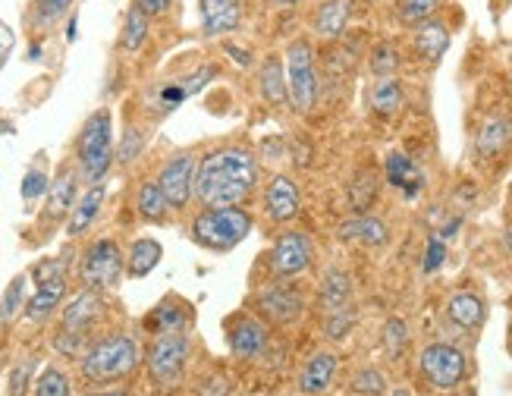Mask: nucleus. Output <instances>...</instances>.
Returning <instances> with one entry per match:
<instances>
[{"label":"nucleus","mask_w":512,"mask_h":396,"mask_svg":"<svg viewBox=\"0 0 512 396\" xmlns=\"http://www.w3.org/2000/svg\"><path fill=\"white\" fill-rule=\"evenodd\" d=\"M104 186L95 183V186H88L82 198H76V205L70 211V224H66V233L70 236H82L88 227L95 224V217L101 214V205H104Z\"/></svg>","instance_id":"nucleus-16"},{"label":"nucleus","mask_w":512,"mask_h":396,"mask_svg":"<svg viewBox=\"0 0 512 396\" xmlns=\"http://www.w3.org/2000/svg\"><path fill=\"white\" fill-rule=\"evenodd\" d=\"M252 230V214L242 208H205L192 220V239L202 249L230 252Z\"/></svg>","instance_id":"nucleus-4"},{"label":"nucleus","mask_w":512,"mask_h":396,"mask_svg":"<svg viewBox=\"0 0 512 396\" xmlns=\"http://www.w3.org/2000/svg\"><path fill=\"white\" fill-rule=\"evenodd\" d=\"M371 107L377 114H396L403 107V85H399L393 76H377V82L371 85Z\"/></svg>","instance_id":"nucleus-28"},{"label":"nucleus","mask_w":512,"mask_h":396,"mask_svg":"<svg viewBox=\"0 0 512 396\" xmlns=\"http://www.w3.org/2000/svg\"><path fill=\"white\" fill-rule=\"evenodd\" d=\"M506 249H509V255H512V227L506 230Z\"/></svg>","instance_id":"nucleus-53"},{"label":"nucleus","mask_w":512,"mask_h":396,"mask_svg":"<svg viewBox=\"0 0 512 396\" xmlns=\"http://www.w3.org/2000/svg\"><path fill=\"white\" fill-rule=\"evenodd\" d=\"M195 170H198V161L192 158V154H176L173 161H167L158 173V183L164 198H167V205L170 208H186L189 205V198L195 192Z\"/></svg>","instance_id":"nucleus-9"},{"label":"nucleus","mask_w":512,"mask_h":396,"mask_svg":"<svg viewBox=\"0 0 512 396\" xmlns=\"http://www.w3.org/2000/svg\"><path fill=\"white\" fill-rule=\"evenodd\" d=\"M277 7H296V4H302V0H274Z\"/></svg>","instance_id":"nucleus-51"},{"label":"nucleus","mask_w":512,"mask_h":396,"mask_svg":"<svg viewBox=\"0 0 512 396\" xmlns=\"http://www.w3.org/2000/svg\"><path fill=\"white\" fill-rule=\"evenodd\" d=\"M230 393V384L224 374H217V378H208L202 387H198V396H227Z\"/></svg>","instance_id":"nucleus-44"},{"label":"nucleus","mask_w":512,"mask_h":396,"mask_svg":"<svg viewBox=\"0 0 512 396\" xmlns=\"http://www.w3.org/2000/svg\"><path fill=\"white\" fill-rule=\"evenodd\" d=\"M92 396H132V393H123V390H110V393H92Z\"/></svg>","instance_id":"nucleus-52"},{"label":"nucleus","mask_w":512,"mask_h":396,"mask_svg":"<svg viewBox=\"0 0 512 396\" xmlns=\"http://www.w3.org/2000/svg\"><path fill=\"white\" fill-rule=\"evenodd\" d=\"M387 180L393 183V186H399L403 189L409 198L412 195H418V189H421V170L406 158V154H399V151H393L390 158H387Z\"/></svg>","instance_id":"nucleus-26"},{"label":"nucleus","mask_w":512,"mask_h":396,"mask_svg":"<svg viewBox=\"0 0 512 396\" xmlns=\"http://www.w3.org/2000/svg\"><path fill=\"white\" fill-rule=\"evenodd\" d=\"M440 0H399L396 4V13L403 22H409V26H418V22H425L437 13Z\"/></svg>","instance_id":"nucleus-33"},{"label":"nucleus","mask_w":512,"mask_h":396,"mask_svg":"<svg viewBox=\"0 0 512 396\" xmlns=\"http://www.w3.org/2000/svg\"><path fill=\"white\" fill-rule=\"evenodd\" d=\"M142 145H145V139L139 136V129H126V136H123V142L117 148V161L120 164H132L142 154Z\"/></svg>","instance_id":"nucleus-38"},{"label":"nucleus","mask_w":512,"mask_h":396,"mask_svg":"<svg viewBox=\"0 0 512 396\" xmlns=\"http://www.w3.org/2000/svg\"><path fill=\"white\" fill-rule=\"evenodd\" d=\"M136 365H139V343L129 334H110L98 340L92 349H85L82 356V374L92 384L120 381L136 371Z\"/></svg>","instance_id":"nucleus-3"},{"label":"nucleus","mask_w":512,"mask_h":396,"mask_svg":"<svg viewBox=\"0 0 512 396\" xmlns=\"http://www.w3.org/2000/svg\"><path fill=\"white\" fill-rule=\"evenodd\" d=\"M22 305H26V277H16L0 299V321H10Z\"/></svg>","instance_id":"nucleus-35"},{"label":"nucleus","mask_w":512,"mask_h":396,"mask_svg":"<svg viewBox=\"0 0 512 396\" xmlns=\"http://www.w3.org/2000/svg\"><path fill=\"white\" fill-rule=\"evenodd\" d=\"M35 396H70V378L60 368H44L35 381Z\"/></svg>","instance_id":"nucleus-34"},{"label":"nucleus","mask_w":512,"mask_h":396,"mask_svg":"<svg viewBox=\"0 0 512 396\" xmlns=\"http://www.w3.org/2000/svg\"><path fill=\"white\" fill-rule=\"evenodd\" d=\"M79 277L88 290H110L117 286L123 277V252L114 239H98L85 249L82 264H79Z\"/></svg>","instance_id":"nucleus-7"},{"label":"nucleus","mask_w":512,"mask_h":396,"mask_svg":"<svg viewBox=\"0 0 512 396\" xmlns=\"http://www.w3.org/2000/svg\"><path fill=\"white\" fill-rule=\"evenodd\" d=\"M286 92L289 101L308 114L318 101V79H315V60H311V44L308 41H293L286 51Z\"/></svg>","instance_id":"nucleus-6"},{"label":"nucleus","mask_w":512,"mask_h":396,"mask_svg":"<svg viewBox=\"0 0 512 396\" xmlns=\"http://www.w3.org/2000/svg\"><path fill=\"white\" fill-rule=\"evenodd\" d=\"M387 227L377 217H352L346 224H340V239L362 242V246H384L387 242Z\"/></svg>","instance_id":"nucleus-21"},{"label":"nucleus","mask_w":512,"mask_h":396,"mask_svg":"<svg viewBox=\"0 0 512 396\" xmlns=\"http://www.w3.org/2000/svg\"><path fill=\"white\" fill-rule=\"evenodd\" d=\"M264 205L277 224H286V220H293L299 214V186L289 176H274L271 186H267Z\"/></svg>","instance_id":"nucleus-13"},{"label":"nucleus","mask_w":512,"mask_h":396,"mask_svg":"<svg viewBox=\"0 0 512 396\" xmlns=\"http://www.w3.org/2000/svg\"><path fill=\"white\" fill-rule=\"evenodd\" d=\"M189 362V337L183 330H173V334H158L154 343L148 346V374L154 384L173 387L183 378Z\"/></svg>","instance_id":"nucleus-5"},{"label":"nucleus","mask_w":512,"mask_h":396,"mask_svg":"<svg viewBox=\"0 0 512 396\" xmlns=\"http://www.w3.org/2000/svg\"><path fill=\"white\" fill-rule=\"evenodd\" d=\"M161 255H164V249H161L158 239H151V236L136 239V242H132L129 255H126V271H129V277H136V280L139 277H148L161 264Z\"/></svg>","instance_id":"nucleus-20"},{"label":"nucleus","mask_w":512,"mask_h":396,"mask_svg":"<svg viewBox=\"0 0 512 396\" xmlns=\"http://www.w3.org/2000/svg\"><path fill=\"white\" fill-rule=\"evenodd\" d=\"M443 258H447V246H443V239H431L428 242V255H425V264H421V268H425V274H434L440 264H443Z\"/></svg>","instance_id":"nucleus-43"},{"label":"nucleus","mask_w":512,"mask_h":396,"mask_svg":"<svg viewBox=\"0 0 512 396\" xmlns=\"http://www.w3.org/2000/svg\"><path fill=\"white\" fill-rule=\"evenodd\" d=\"M258 167L246 148L208 151L195 170V195L205 208H236L255 189Z\"/></svg>","instance_id":"nucleus-1"},{"label":"nucleus","mask_w":512,"mask_h":396,"mask_svg":"<svg viewBox=\"0 0 512 396\" xmlns=\"http://www.w3.org/2000/svg\"><path fill=\"white\" fill-rule=\"evenodd\" d=\"M512 139V123L506 117H491L484 120V126L478 129V154H484V158H494V154H500Z\"/></svg>","instance_id":"nucleus-25"},{"label":"nucleus","mask_w":512,"mask_h":396,"mask_svg":"<svg viewBox=\"0 0 512 396\" xmlns=\"http://www.w3.org/2000/svg\"><path fill=\"white\" fill-rule=\"evenodd\" d=\"M227 51L233 54V60H236V63H242V66L249 63V54H246V51H239V48H227Z\"/></svg>","instance_id":"nucleus-50"},{"label":"nucleus","mask_w":512,"mask_h":396,"mask_svg":"<svg viewBox=\"0 0 512 396\" xmlns=\"http://www.w3.org/2000/svg\"><path fill=\"white\" fill-rule=\"evenodd\" d=\"M277 277H296L311 264V242L302 233H283L271 252Z\"/></svg>","instance_id":"nucleus-10"},{"label":"nucleus","mask_w":512,"mask_h":396,"mask_svg":"<svg viewBox=\"0 0 512 396\" xmlns=\"http://www.w3.org/2000/svg\"><path fill=\"white\" fill-rule=\"evenodd\" d=\"M186 98V88L183 85H167L164 92H161V101H164V107H176Z\"/></svg>","instance_id":"nucleus-49"},{"label":"nucleus","mask_w":512,"mask_h":396,"mask_svg":"<svg viewBox=\"0 0 512 396\" xmlns=\"http://www.w3.org/2000/svg\"><path fill=\"white\" fill-rule=\"evenodd\" d=\"M148 38V16L139 10V7H132L126 13V22H123V35H120V48L126 54H136L142 44Z\"/></svg>","instance_id":"nucleus-30"},{"label":"nucleus","mask_w":512,"mask_h":396,"mask_svg":"<svg viewBox=\"0 0 512 396\" xmlns=\"http://www.w3.org/2000/svg\"><path fill=\"white\" fill-rule=\"evenodd\" d=\"M217 70H214V66H202V70H198L195 76H192V82H186L183 88H186V95H195V92H202V88L211 82V76H214Z\"/></svg>","instance_id":"nucleus-45"},{"label":"nucleus","mask_w":512,"mask_h":396,"mask_svg":"<svg viewBox=\"0 0 512 396\" xmlns=\"http://www.w3.org/2000/svg\"><path fill=\"white\" fill-rule=\"evenodd\" d=\"M258 85H261V95L267 98V104H286L289 92H286V70L280 57H267L261 63V73H258Z\"/></svg>","instance_id":"nucleus-23"},{"label":"nucleus","mask_w":512,"mask_h":396,"mask_svg":"<svg viewBox=\"0 0 512 396\" xmlns=\"http://www.w3.org/2000/svg\"><path fill=\"white\" fill-rule=\"evenodd\" d=\"M35 4L48 19H57L60 13H66V4H70V0H35Z\"/></svg>","instance_id":"nucleus-48"},{"label":"nucleus","mask_w":512,"mask_h":396,"mask_svg":"<svg viewBox=\"0 0 512 396\" xmlns=\"http://www.w3.org/2000/svg\"><path fill=\"white\" fill-rule=\"evenodd\" d=\"M371 70H374L377 76H393V70H396V51H390V48H377L374 57H371Z\"/></svg>","instance_id":"nucleus-42"},{"label":"nucleus","mask_w":512,"mask_h":396,"mask_svg":"<svg viewBox=\"0 0 512 396\" xmlns=\"http://www.w3.org/2000/svg\"><path fill=\"white\" fill-rule=\"evenodd\" d=\"M167 198L161 192L158 183H142L139 186V195H136V211L145 217V220H164L167 217Z\"/></svg>","instance_id":"nucleus-31"},{"label":"nucleus","mask_w":512,"mask_h":396,"mask_svg":"<svg viewBox=\"0 0 512 396\" xmlns=\"http://www.w3.org/2000/svg\"><path fill=\"white\" fill-rule=\"evenodd\" d=\"M393 396H412L409 390H403V387H399V390H393Z\"/></svg>","instance_id":"nucleus-54"},{"label":"nucleus","mask_w":512,"mask_h":396,"mask_svg":"<svg viewBox=\"0 0 512 396\" xmlns=\"http://www.w3.org/2000/svg\"><path fill=\"white\" fill-rule=\"evenodd\" d=\"M421 374L437 390H453L465 378V356L450 343H431L421 352Z\"/></svg>","instance_id":"nucleus-8"},{"label":"nucleus","mask_w":512,"mask_h":396,"mask_svg":"<svg viewBox=\"0 0 512 396\" xmlns=\"http://www.w3.org/2000/svg\"><path fill=\"white\" fill-rule=\"evenodd\" d=\"M352 387L359 390V393L377 396V393L384 390V378H381V371H374V368H365V371H359V374H355Z\"/></svg>","instance_id":"nucleus-41"},{"label":"nucleus","mask_w":512,"mask_h":396,"mask_svg":"<svg viewBox=\"0 0 512 396\" xmlns=\"http://www.w3.org/2000/svg\"><path fill=\"white\" fill-rule=\"evenodd\" d=\"M13 29L7 26V22L4 19H0V66H4L7 63V57H10V51H13Z\"/></svg>","instance_id":"nucleus-46"},{"label":"nucleus","mask_w":512,"mask_h":396,"mask_svg":"<svg viewBox=\"0 0 512 396\" xmlns=\"http://www.w3.org/2000/svg\"><path fill=\"white\" fill-rule=\"evenodd\" d=\"M48 189H51L48 186V173L38 170V167H32L26 173V180H22V198H26V202H35V198H41Z\"/></svg>","instance_id":"nucleus-36"},{"label":"nucleus","mask_w":512,"mask_h":396,"mask_svg":"<svg viewBox=\"0 0 512 396\" xmlns=\"http://www.w3.org/2000/svg\"><path fill=\"white\" fill-rule=\"evenodd\" d=\"M333 374H337V356H333V352H315L299 374V390L302 393H324L333 381Z\"/></svg>","instance_id":"nucleus-17"},{"label":"nucleus","mask_w":512,"mask_h":396,"mask_svg":"<svg viewBox=\"0 0 512 396\" xmlns=\"http://www.w3.org/2000/svg\"><path fill=\"white\" fill-rule=\"evenodd\" d=\"M258 308H261V312H264L267 318H271V321L289 324L293 318H299V312H302V299H299V293L286 290V286H271V290H264V293L258 296Z\"/></svg>","instance_id":"nucleus-14"},{"label":"nucleus","mask_w":512,"mask_h":396,"mask_svg":"<svg viewBox=\"0 0 512 396\" xmlns=\"http://www.w3.org/2000/svg\"><path fill=\"white\" fill-rule=\"evenodd\" d=\"M76 205V173L73 170H60V176L51 183L48 192V217L63 220Z\"/></svg>","instance_id":"nucleus-22"},{"label":"nucleus","mask_w":512,"mask_h":396,"mask_svg":"<svg viewBox=\"0 0 512 396\" xmlns=\"http://www.w3.org/2000/svg\"><path fill=\"white\" fill-rule=\"evenodd\" d=\"M352 16V0H321L315 13V32L321 38H340L349 26Z\"/></svg>","instance_id":"nucleus-18"},{"label":"nucleus","mask_w":512,"mask_h":396,"mask_svg":"<svg viewBox=\"0 0 512 396\" xmlns=\"http://www.w3.org/2000/svg\"><path fill=\"white\" fill-rule=\"evenodd\" d=\"M327 337L333 340H343L349 334V327L355 324V315L349 312V305L346 308H337V312H327Z\"/></svg>","instance_id":"nucleus-37"},{"label":"nucleus","mask_w":512,"mask_h":396,"mask_svg":"<svg viewBox=\"0 0 512 396\" xmlns=\"http://www.w3.org/2000/svg\"><path fill=\"white\" fill-rule=\"evenodd\" d=\"M76 158H79L82 180L88 186L101 183L107 170L114 167V120H110V110H95L85 120L76 145Z\"/></svg>","instance_id":"nucleus-2"},{"label":"nucleus","mask_w":512,"mask_h":396,"mask_svg":"<svg viewBox=\"0 0 512 396\" xmlns=\"http://www.w3.org/2000/svg\"><path fill=\"white\" fill-rule=\"evenodd\" d=\"M447 44H450V32L447 26H443L440 19H425V22H418V32H415V48L418 54L437 63L443 54H447Z\"/></svg>","instance_id":"nucleus-19"},{"label":"nucleus","mask_w":512,"mask_h":396,"mask_svg":"<svg viewBox=\"0 0 512 396\" xmlns=\"http://www.w3.org/2000/svg\"><path fill=\"white\" fill-rule=\"evenodd\" d=\"M32 371H35V359L19 362V365L10 371V396H26L29 381H32Z\"/></svg>","instance_id":"nucleus-39"},{"label":"nucleus","mask_w":512,"mask_h":396,"mask_svg":"<svg viewBox=\"0 0 512 396\" xmlns=\"http://www.w3.org/2000/svg\"><path fill=\"white\" fill-rule=\"evenodd\" d=\"M63 293H66V283H38L35 296L26 299L22 312H26L29 321H44L63 302Z\"/></svg>","instance_id":"nucleus-24"},{"label":"nucleus","mask_w":512,"mask_h":396,"mask_svg":"<svg viewBox=\"0 0 512 396\" xmlns=\"http://www.w3.org/2000/svg\"><path fill=\"white\" fill-rule=\"evenodd\" d=\"M509 85H512V73H509Z\"/></svg>","instance_id":"nucleus-55"},{"label":"nucleus","mask_w":512,"mask_h":396,"mask_svg":"<svg viewBox=\"0 0 512 396\" xmlns=\"http://www.w3.org/2000/svg\"><path fill=\"white\" fill-rule=\"evenodd\" d=\"M104 312V302H101V293L98 290H85L76 293L70 299V305L63 308V330H70V334H79L85 337V330L92 327Z\"/></svg>","instance_id":"nucleus-11"},{"label":"nucleus","mask_w":512,"mask_h":396,"mask_svg":"<svg viewBox=\"0 0 512 396\" xmlns=\"http://www.w3.org/2000/svg\"><path fill=\"white\" fill-rule=\"evenodd\" d=\"M406 340H409V334H406V324L403 321H387V327H384V343H387V352L396 359L399 352H403V346H406Z\"/></svg>","instance_id":"nucleus-40"},{"label":"nucleus","mask_w":512,"mask_h":396,"mask_svg":"<svg viewBox=\"0 0 512 396\" xmlns=\"http://www.w3.org/2000/svg\"><path fill=\"white\" fill-rule=\"evenodd\" d=\"M447 315L453 324L465 327V330H472L484 321V302L472 293H456L450 302H447Z\"/></svg>","instance_id":"nucleus-27"},{"label":"nucleus","mask_w":512,"mask_h":396,"mask_svg":"<svg viewBox=\"0 0 512 396\" xmlns=\"http://www.w3.org/2000/svg\"><path fill=\"white\" fill-rule=\"evenodd\" d=\"M136 7L151 19V16H164L170 10V0H136Z\"/></svg>","instance_id":"nucleus-47"},{"label":"nucleus","mask_w":512,"mask_h":396,"mask_svg":"<svg viewBox=\"0 0 512 396\" xmlns=\"http://www.w3.org/2000/svg\"><path fill=\"white\" fill-rule=\"evenodd\" d=\"M202 7V29L205 35H227L239 29L242 22V4L239 0H198Z\"/></svg>","instance_id":"nucleus-12"},{"label":"nucleus","mask_w":512,"mask_h":396,"mask_svg":"<svg viewBox=\"0 0 512 396\" xmlns=\"http://www.w3.org/2000/svg\"><path fill=\"white\" fill-rule=\"evenodd\" d=\"M267 346V327L255 318H242L230 330V349L236 359H255Z\"/></svg>","instance_id":"nucleus-15"},{"label":"nucleus","mask_w":512,"mask_h":396,"mask_svg":"<svg viewBox=\"0 0 512 396\" xmlns=\"http://www.w3.org/2000/svg\"><path fill=\"white\" fill-rule=\"evenodd\" d=\"M352 296V283L343 271H327L324 283H321V302L327 312H337V308H346Z\"/></svg>","instance_id":"nucleus-29"},{"label":"nucleus","mask_w":512,"mask_h":396,"mask_svg":"<svg viewBox=\"0 0 512 396\" xmlns=\"http://www.w3.org/2000/svg\"><path fill=\"white\" fill-rule=\"evenodd\" d=\"M183 324H186V315L176 305H170V302H161L145 318V327L151 330V334H173V330H183Z\"/></svg>","instance_id":"nucleus-32"}]
</instances>
